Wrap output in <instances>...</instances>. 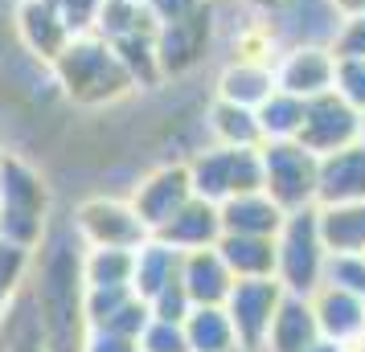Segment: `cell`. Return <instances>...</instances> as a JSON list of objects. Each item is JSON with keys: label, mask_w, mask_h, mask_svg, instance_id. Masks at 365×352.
Segmentation results:
<instances>
[{"label": "cell", "mask_w": 365, "mask_h": 352, "mask_svg": "<svg viewBox=\"0 0 365 352\" xmlns=\"http://www.w3.org/2000/svg\"><path fill=\"white\" fill-rule=\"evenodd\" d=\"M341 13H349V17H357V13H365V0H332Z\"/></svg>", "instance_id": "obj_37"}, {"label": "cell", "mask_w": 365, "mask_h": 352, "mask_svg": "<svg viewBox=\"0 0 365 352\" xmlns=\"http://www.w3.org/2000/svg\"><path fill=\"white\" fill-rule=\"evenodd\" d=\"M193 197V185H189V168L185 164H168V168H156L152 176H144L140 181V188L132 193V209L135 218H140V225L148 230V238L165 225L177 209H181L185 201Z\"/></svg>", "instance_id": "obj_10"}, {"label": "cell", "mask_w": 365, "mask_h": 352, "mask_svg": "<svg viewBox=\"0 0 365 352\" xmlns=\"http://www.w3.org/2000/svg\"><path fill=\"white\" fill-rule=\"evenodd\" d=\"M312 303V316H316V328L324 340L332 344H357L365 336V299L361 295H353L345 287H332V283H320L308 295Z\"/></svg>", "instance_id": "obj_12"}, {"label": "cell", "mask_w": 365, "mask_h": 352, "mask_svg": "<svg viewBox=\"0 0 365 352\" xmlns=\"http://www.w3.org/2000/svg\"><path fill=\"white\" fill-rule=\"evenodd\" d=\"M324 258H329V250L316 230V205L292 209L275 234V279L283 283V291L308 299L324 283Z\"/></svg>", "instance_id": "obj_3"}, {"label": "cell", "mask_w": 365, "mask_h": 352, "mask_svg": "<svg viewBox=\"0 0 365 352\" xmlns=\"http://www.w3.org/2000/svg\"><path fill=\"white\" fill-rule=\"evenodd\" d=\"M185 328V344L189 352H226L238 348L234 324L226 316V307H189V316L181 319Z\"/></svg>", "instance_id": "obj_24"}, {"label": "cell", "mask_w": 365, "mask_h": 352, "mask_svg": "<svg viewBox=\"0 0 365 352\" xmlns=\"http://www.w3.org/2000/svg\"><path fill=\"white\" fill-rule=\"evenodd\" d=\"M197 4H201V0H144V9L152 13V21H156V25H168V21L189 17Z\"/></svg>", "instance_id": "obj_36"}, {"label": "cell", "mask_w": 365, "mask_h": 352, "mask_svg": "<svg viewBox=\"0 0 365 352\" xmlns=\"http://www.w3.org/2000/svg\"><path fill=\"white\" fill-rule=\"evenodd\" d=\"M287 295L283 283L275 274H267V279H234L230 295H226V316L234 324V336H238V348L247 352H263L267 344V328H271V316H275V307L279 299Z\"/></svg>", "instance_id": "obj_6"}, {"label": "cell", "mask_w": 365, "mask_h": 352, "mask_svg": "<svg viewBox=\"0 0 365 352\" xmlns=\"http://www.w3.org/2000/svg\"><path fill=\"white\" fill-rule=\"evenodd\" d=\"M304 352H349V348H345V344H332V340H324V336H320L312 348H304Z\"/></svg>", "instance_id": "obj_38"}, {"label": "cell", "mask_w": 365, "mask_h": 352, "mask_svg": "<svg viewBox=\"0 0 365 352\" xmlns=\"http://www.w3.org/2000/svg\"><path fill=\"white\" fill-rule=\"evenodd\" d=\"M210 33H214V9L201 0L197 9L181 21L156 25V62H160V78L168 74H185L193 70L210 50Z\"/></svg>", "instance_id": "obj_8"}, {"label": "cell", "mask_w": 365, "mask_h": 352, "mask_svg": "<svg viewBox=\"0 0 365 352\" xmlns=\"http://www.w3.org/2000/svg\"><path fill=\"white\" fill-rule=\"evenodd\" d=\"M324 283L345 287L365 299V254H329L324 258Z\"/></svg>", "instance_id": "obj_28"}, {"label": "cell", "mask_w": 365, "mask_h": 352, "mask_svg": "<svg viewBox=\"0 0 365 352\" xmlns=\"http://www.w3.org/2000/svg\"><path fill=\"white\" fill-rule=\"evenodd\" d=\"M275 90H287L296 99H316L332 90V74H336V58L320 46H296L287 50L283 58H275Z\"/></svg>", "instance_id": "obj_13"}, {"label": "cell", "mask_w": 365, "mask_h": 352, "mask_svg": "<svg viewBox=\"0 0 365 352\" xmlns=\"http://www.w3.org/2000/svg\"><path fill=\"white\" fill-rule=\"evenodd\" d=\"M50 4H53V13L66 21V29L74 37L91 33L95 29V17H99V9H103V0H50Z\"/></svg>", "instance_id": "obj_31"}, {"label": "cell", "mask_w": 365, "mask_h": 352, "mask_svg": "<svg viewBox=\"0 0 365 352\" xmlns=\"http://www.w3.org/2000/svg\"><path fill=\"white\" fill-rule=\"evenodd\" d=\"M152 238H160L173 250H205L222 238V218H217V205L201 201V197H189V201L173 213V218L156 230Z\"/></svg>", "instance_id": "obj_16"}, {"label": "cell", "mask_w": 365, "mask_h": 352, "mask_svg": "<svg viewBox=\"0 0 365 352\" xmlns=\"http://www.w3.org/2000/svg\"><path fill=\"white\" fill-rule=\"evenodd\" d=\"M17 33L25 41V50L37 53L46 66L66 50V41L74 37L66 29V21L53 13L50 0H17Z\"/></svg>", "instance_id": "obj_17"}, {"label": "cell", "mask_w": 365, "mask_h": 352, "mask_svg": "<svg viewBox=\"0 0 365 352\" xmlns=\"http://www.w3.org/2000/svg\"><path fill=\"white\" fill-rule=\"evenodd\" d=\"M316 340H320V328H316L312 303L304 295H283L275 316H271V328H267L263 352H304Z\"/></svg>", "instance_id": "obj_19"}, {"label": "cell", "mask_w": 365, "mask_h": 352, "mask_svg": "<svg viewBox=\"0 0 365 352\" xmlns=\"http://www.w3.org/2000/svg\"><path fill=\"white\" fill-rule=\"evenodd\" d=\"M83 352H140V340L123 332H86Z\"/></svg>", "instance_id": "obj_35"}, {"label": "cell", "mask_w": 365, "mask_h": 352, "mask_svg": "<svg viewBox=\"0 0 365 352\" xmlns=\"http://www.w3.org/2000/svg\"><path fill=\"white\" fill-rule=\"evenodd\" d=\"M242 4H255V9H271V4H279V0H242Z\"/></svg>", "instance_id": "obj_39"}, {"label": "cell", "mask_w": 365, "mask_h": 352, "mask_svg": "<svg viewBox=\"0 0 365 352\" xmlns=\"http://www.w3.org/2000/svg\"><path fill=\"white\" fill-rule=\"evenodd\" d=\"M316 230L329 254H365V201L316 205Z\"/></svg>", "instance_id": "obj_21"}, {"label": "cell", "mask_w": 365, "mask_h": 352, "mask_svg": "<svg viewBox=\"0 0 365 352\" xmlns=\"http://www.w3.org/2000/svg\"><path fill=\"white\" fill-rule=\"evenodd\" d=\"M50 70L58 86L66 90V99L78 102V107H111V102L128 99L135 90L132 74L119 62V53L99 33L70 37L66 50L50 62Z\"/></svg>", "instance_id": "obj_1"}, {"label": "cell", "mask_w": 365, "mask_h": 352, "mask_svg": "<svg viewBox=\"0 0 365 352\" xmlns=\"http://www.w3.org/2000/svg\"><path fill=\"white\" fill-rule=\"evenodd\" d=\"M271 90H275V74H271V66H263V62H230V66L222 70V78H217V99L250 107V111H255Z\"/></svg>", "instance_id": "obj_23"}, {"label": "cell", "mask_w": 365, "mask_h": 352, "mask_svg": "<svg viewBox=\"0 0 365 352\" xmlns=\"http://www.w3.org/2000/svg\"><path fill=\"white\" fill-rule=\"evenodd\" d=\"M140 352H189L185 344V328L173 319H156L152 316L140 332Z\"/></svg>", "instance_id": "obj_30"}, {"label": "cell", "mask_w": 365, "mask_h": 352, "mask_svg": "<svg viewBox=\"0 0 365 352\" xmlns=\"http://www.w3.org/2000/svg\"><path fill=\"white\" fill-rule=\"evenodd\" d=\"M46 209H50V193L41 176L13 156H0V238L34 250L46 230Z\"/></svg>", "instance_id": "obj_2"}, {"label": "cell", "mask_w": 365, "mask_h": 352, "mask_svg": "<svg viewBox=\"0 0 365 352\" xmlns=\"http://www.w3.org/2000/svg\"><path fill=\"white\" fill-rule=\"evenodd\" d=\"M181 287L193 307H222L234 287L230 267L222 262V254L214 246L205 250H185L181 254Z\"/></svg>", "instance_id": "obj_15"}, {"label": "cell", "mask_w": 365, "mask_h": 352, "mask_svg": "<svg viewBox=\"0 0 365 352\" xmlns=\"http://www.w3.org/2000/svg\"><path fill=\"white\" fill-rule=\"evenodd\" d=\"M357 132H361V111L349 107L336 90L304 99V119H299L296 144H304L312 156H329L336 148L357 144Z\"/></svg>", "instance_id": "obj_7"}, {"label": "cell", "mask_w": 365, "mask_h": 352, "mask_svg": "<svg viewBox=\"0 0 365 352\" xmlns=\"http://www.w3.org/2000/svg\"><path fill=\"white\" fill-rule=\"evenodd\" d=\"M189 307H193V303H189V295H185L181 279H177L173 287H165L156 299H148V311H152V316H156V319H173V324H181V319L189 316Z\"/></svg>", "instance_id": "obj_33"}, {"label": "cell", "mask_w": 365, "mask_h": 352, "mask_svg": "<svg viewBox=\"0 0 365 352\" xmlns=\"http://www.w3.org/2000/svg\"><path fill=\"white\" fill-rule=\"evenodd\" d=\"M234 279H267L275 274V238L259 234H222L214 242Z\"/></svg>", "instance_id": "obj_22"}, {"label": "cell", "mask_w": 365, "mask_h": 352, "mask_svg": "<svg viewBox=\"0 0 365 352\" xmlns=\"http://www.w3.org/2000/svg\"><path fill=\"white\" fill-rule=\"evenodd\" d=\"M255 119H259V132L267 139H296L299 119H304V99L287 95V90H271L259 107H255Z\"/></svg>", "instance_id": "obj_27"}, {"label": "cell", "mask_w": 365, "mask_h": 352, "mask_svg": "<svg viewBox=\"0 0 365 352\" xmlns=\"http://www.w3.org/2000/svg\"><path fill=\"white\" fill-rule=\"evenodd\" d=\"M357 144H365V111H361V132H357Z\"/></svg>", "instance_id": "obj_40"}, {"label": "cell", "mask_w": 365, "mask_h": 352, "mask_svg": "<svg viewBox=\"0 0 365 352\" xmlns=\"http://www.w3.org/2000/svg\"><path fill=\"white\" fill-rule=\"evenodd\" d=\"M25 267H29V250L0 238V291H4V295H13V291L21 287Z\"/></svg>", "instance_id": "obj_32"}, {"label": "cell", "mask_w": 365, "mask_h": 352, "mask_svg": "<svg viewBox=\"0 0 365 352\" xmlns=\"http://www.w3.org/2000/svg\"><path fill=\"white\" fill-rule=\"evenodd\" d=\"M332 90H336L349 107L365 111V58H336Z\"/></svg>", "instance_id": "obj_29"}, {"label": "cell", "mask_w": 365, "mask_h": 352, "mask_svg": "<svg viewBox=\"0 0 365 352\" xmlns=\"http://www.w3.org/2000/svg\"><path fill=\"white\" fill-rule=\"evenodd\" d=\"M189 185H193V197L210 205H222L226 197H238V193H255L263 188V160H259V148H205L189 160Z\"/></svg>", "instance_id": "obj_4"}, {"label": "cell", "mask_w": 365, "mask_h": 352, "mask_svg": "<svg viewBox=\"0 0 365 352\" xmlns=\"http://www.w3.org/2000/svg\"><path fill=\"white\" fill-rule=\"evenodd\" d=\"M83 316H86V328L91 332H123V336H135L140 340V332H144V324L152 319V311L132 287H86Z\"/></svg>", "instance_id": "obj_11"}, {"label": "cell", "mask_w": 365, "mask_h": 352, "mask_svg": "<svg viewBox=\"0 0 365 352\" xmlns=\"http://www.w3.org/2000/svg\"><path fill=\"white\" fill-rule=\"evenodd\" d=\"M332 58H365V13H357V17L336 33V53H332Z\"/></svg>", "instance_id": "obj_34"}, {"label": "cell", "mask_w": 365, "mask_h": 352, "mask_svg": "<svg viewBox=\"0 0 365 352\" xmlns=\"http://www.w3.org/2000/svg\"><path fill=\"white\" fill-rule=\"evenodd\" d=\"M259 160H263V193L283 213L316 205L320 156H312L296 139H267V144H259Z\"/></svg>", "instance_id": "obj_5"}, {"label": "cell", "mask_w": 365, "mask_h": 352, "mask_svg": "<svg viewBox=\"0 0 365 352\" xmlns=\"http://www.w3.org/2000/svg\"><path fill=\"white\" fill-rule=\"evenodd\" d=\"M74 230L83 238V246H115V250H135L148 238L132 205L111 201V197H91V201L78 205Z\"/></svg>", "instance_id": "obj_9"}, {"label": "cell", "mask_w": 365, "mask_h": 352, "mask_svg": "<svg viewBox=\"0 0 365 352\" xmlns=\"http://www.w3.org/2000/svg\"><path fill=\"white\" fill-rule=\"evenodd\" d=\"M181 279V250L165 246L160 238H144L135 246V267H132V291L148 303L156 299L165 287Z\"/></svg>", "instance_id": "obj_20"}, {"label": "cell", "mask_w": 365, "mask_h": 352, "mask_svg": "<svg viewBox=\"0 0 365 352\" xmlns=\"http://www.w3.org/2000/svg\"><path fill=\"white\" fill-rule=\"evenodd\" d=\"M132 267H135V250L86 246L83 287H132Z\"/></svg>", "instance_id": "obj_26"}, {"label": "cell", "mask_w": 365, "mask_h": 352, "mask_svg": "<svg viewBox=\"0 0 365 352\" xmlns=\"http://www.w3.org/2000/svg\"><path fill=\"white\" fill-rule=\"evenodd\" d=\"M217 218H222V234H259V238H275L283 225L279 205L267 197L263 188L255 193H238V197H226L217 205Z\"/></svg>", "instance_id": "obj_18"}, {"label": "cell", "mask_w": 365, "mask_h": 352, "mask_svg": "<svg viewBox=\"0 0 365 352\" xmlns=\"http://www.w3.org/2000/svg\"><path fill=\"white\" fill-rule=\"evenodd\" d=\"M4 303H9V295H4V291H0V307H4Z\"/></svg>", "instance_id": "obj_41"}, {"label": "cell", "mask_w": 365, "mask_h": 352, "mask_svg": "<svg viewBox=\"0 0 365 352\" xmlns=\"http://www.w3.org/2000/svg\"><path fill=\"white\" fill-rule=\"evenodd\" d=\"M210 132H214L217 144L226 148H259L263 144V132H259V119L250 107H238V102L217 99L214 111H210Z\"/></svg>", "instance_id": "obj_25"}, {"label": "cell", "mask_w": 365, "mask_h": 352, "mask_svg": "<svg viewBox=\"0 0 365 352\" xmlns=\"http://www.w3.org/2000/svg\"><path fill=\"white\" fill-rule=\"evenodd\" d=\"M226 352H247V348H226Z\"/></svg>", "instance_id": "obj_42"}, {"label": "cell", "mask_w": 365, "mask_h": 352, "mask_svg": "<svg viewBox=\"0 0 365 352\" xmlns=\"http://www.w3.org/2000/svg\"><path fill=\"white\" fill-rule=\"evenodd\" d=\"M365 201V144H349L320 156L316 168V205Z\"/></svg>", "instance_id": "obj_14"}, {"label": "cell", "mask_w": 365, "mask_h": 352, "mask_svg": "<svg viewBox=\"0 0 365 352\" xmlns=\"http://www.w3.org/2000/svg\"><path fill=\"white\" fill-rule=\"evenodd\" d=\"M0 156H4V151H0Z\"/></svg>", "instance_id": "obj_43"}]
</instances>
